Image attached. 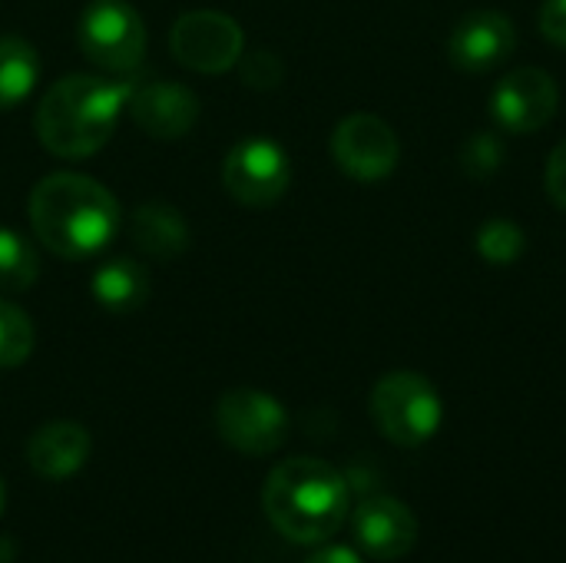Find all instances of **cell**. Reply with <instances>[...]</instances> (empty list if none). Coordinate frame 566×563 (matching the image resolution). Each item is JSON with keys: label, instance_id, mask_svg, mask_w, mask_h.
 Listing matches in <instances>:
<instances>
[{"label": "cell", "instance_id": "9", "mask_svg": "<svg viewBox=\"0 0 566 563\" xmlns=\"http://www.w3.org/2000/svg\"><path fill=\"white\" fill-rule=\"evenodd\" d=\"M172 56L196 73H226L242 60V27L216 10H192L172 23Z\"/></svg>", "mask_w": 566, "mask_h": 563}, {"label": "cell", "instance_id": "21", "mask_svg": "<svg viewBox=\"0 0 566 563\" xmlns=\"http://www.w3.org/2000/svg\"><path fill=\"white\" fill-rule=\"evenodd\" d=\"M504 156H507V149H504V139L497 133H474L464 139L458 159L471 179H488L504 166Z\"/></svg>", "mask_w": 566, "mask_h": 563}, {"label": "cell", "instance_id": "12", "mask_svg": "<svg viewBox=\"0 0 566 563\" xmlns=\"http://www.w3.org/2000/svg\"><path fill=\"white\" fill-rule=\"evenodd\" d=\"M517 50V30L511 17L501 10H474L468 13L448 40V56L464 73H488L511 60Z\"/></svg>", "mask_w": 566, "mask_h": 563}, {"label": "cell", "instance_id": "14", "mask_svg": "<svg viewBox=\"0 0 566 563\" xmlns=\"http://www.w3.org/2000/svg\"><path fill=\"white\" fill-rule=\"evenodd\" d=\"M90 458V431L76 421H50L27 441V461L33 475L46 481H66L83 471Z\"/></svg>", "mask_w": 566, "mask_h": 563}, {"label": "cell", "instance_id": "11", "mask_svg": "<svg viewBox=\"0 0 566 563\" xmlns=\"http://www.w3.org/2000/svg\"><path fill=\"white\" fill-rule=\"evenodd\" d=\"M352 534L371 561L391 563L408 557L418 544V521L408 504L388 494L365 498L352 514Z\"/></svg>", "mask_w": 566, "mask_h": 563}, {"label": "cell", "instance_id": "26", "mask_svg": "<svg viewBox=\"0 0 566 563\" xmlns=\"http://www.w3.org/2000/svg\"><path fill=\"white\" fill-rule=\"evenodd\" d=\"M13 561V541L10 538H0V563Z\"/></svg>", "mask_w": 566, "mask_h": 563}, {"label": "cell", "instance_id": "25", "mask_svg": "<svg viewBox=\"0 0 566 563\" xmlns=\"http://www.w3.org/2000/svg\"><path fill=\"white\" fill-rule=\"evenodd\" d=\"M305 563H365L361 561V554L358 551H352V548H345V544H318L312 554H308V561Z\"/></svg>", "mask_w": 566, "mask_h": 563}, {"label": "cell", "instance_id": "23", "mask_svg": "<svg viewBox=\"0 0 566 563\" xmlns=\"http://www.w3.org/2000/svg\"><path fill=\"white\" fill-rule=\"evenodd\" d=\"M537 27L554 46L566 50V0H544L537 13Z\"/></svg>", "mask_w": 566, "mask_h": 563}, {"label": "cell", "instance_id": "5", "mask_svg": "<svg viewBox=\"0 0 566 563\" xmlns=\"http://www.w3.org/2000/svg\"><path fill=\"white\" fill-rule=\"evenodd\" d=\"M76 43L90 63L126 73L146 53V27L126 0H90L76 20Z\"/></svg>", "mask_w": 566, "mask_h": 563}, {"label": "cell", "instance_id": "27", "mask_svg": "<svg viewBox=\"0 0 566 563\" xmlns=\"http://www.w3.org/2000/svg\"><path fill=\"white\" fill-rule=\"evenodd\" d=\"M3 504H7V488H3V478H0V514H3Z\"/></svg>", "mask_w": 566, "mask_h": 563}, {"label": "cell", "instance_id": "15", "mask_svg": "<svg viewBox=\"0 0 566 563\" xmlns=\"http://www.w3.org/2000/svg\"><path fill=\"white\" fill-rule=\"evenodd\" d=\"M133 242L153 259H176L189 249V226L179 209L146 202L133 212Z\"/></svg>", "mask_w": 566, "mask_h": 563}, {"label": "cell", "instance_id": "7", "mask_svg": "<svg viewBox=\"0 0 566 563\" xmlns=\"http://www.w3.org/2000/svg\"><path fill=\"white\" fill-rule=\"evenodd\" d=\"M222 183L235 202L262 209V206L279 202L289 192L292 163L275 139L249 136L229 149L226 166H222Z\"/></svg>", "mask_w": 566, "mask_h": 563}, {"label": "cell", "instance_id": "17", "mask_svg": "<svg viewBox=\"0 0 566 563\" xmlns=\"http://www.w3.org/2000/svg\"><path fill=\"white\" fill-rule=\"evenodd\" d=\"M40 80V56L23 37H0V113L20 106Z\"/></svg>", "mask_w": 566, "mask_h": 563}, {"label": "cell", "instance_id": "19", "mask_svg": "<svg viewBox=\"0 0 566 563\" xmlns=\"http://www.w3.org/2000/svg\"><path fill=\"white\" fill-rule=\"evenodd\" d=\"M33 352L30 315L0 299V368H17Z\"/></svg>", "mask_w": 566, "mask_h": 563}, {"label": "cell", "instance_id": "18", "mask_svg": "<svg viewBox=\"0 0 566 563\" xmlns=\"http://www.w3.org/2000/svg\"><path fill=\"white\" fill-rule=\"evenodd\" d=\"M36 275L40 259L33 246L20 232L0 226V292H23L36 282Z\"/></svg>", "mask_w": 566, "mask_h": 563}, {"label": "cell", "instance_id": "4", "mask_svg": "<svg viewBox=\"0 0 566 563\" xmlns=\"http://www.w3.org/2000/svg\"><path fill=\"white\" fill-rule=\"evenodd\" d=\"M375 428L398 448L428 445L444 418L438 388L418 372H388L371 388Z\"/></svg>", "mask_w": 566, "mask_h": 563}, {"label": "cell", "instance_id": "3", "mask_svg": "<svg viewBox=\"0 0 566 563\" xmlns=\"http://www.w3.org/2000/svg\"><path fill=\"white\" fill-rule=\"evenodd\" d=\"M133 83L73 73L56 80L33 116L40 143L60 159H83L103 149L126 110Z\"/></svg>", "mask_w": 566, "mask_h": 563}, {"label": "cell", "instance_id": "13", "mask_svg": "<svg viewBox=\"0 0 566 563\" xmlns=\"http://www.w3.org/2000/svg\"><path fill=\"white\" fill-rule=\"evenodd\" d=\"M126 106H129L136 126L143 133H149L153 139H179L199 119L196 93L172 80H153V83L133 86Z\"/></svg>", "mask_w": 566, "mask_h": 563}, {"label": "cell", "instance_id": "8", "mask_svg": "<svg viewBox=\"0 0 566 563\" xmlns=\"http://www.w3.org/2000/svg\"><path fill=\"white\" fill-rule=\"evenodd\" d=\"M332 156L345 176L358 183H378L395 173L401 143L391 123H385L381 116L352 113L332 133Z\"/></svg>", "mask_w": 566, "mask_h": 563}, {"label": "cell", "instance_id": "20", "mask_svg": "<svg viewBox=\"0 0 566 563\" xmlns=\"http://www.w3.org/2000/svg\"><path fill=\"white\" fill-rule=\"evenodd\" d=\"M524 229L511 219H491L478 232V252L491 265H511L524 256Z\"/></svg>", "mask_w": 566, "mask_h": 563}, {"label": "cell", "instance_id": "24", "mask_svg": "<svg viewBox=\"0 0 566 563\" xmlns=\"http://www.w3.org/2000/svg\"><path fill=\"white\" fill-rule=\"evenodd\" d=\"M547 196L554 199L557 209L566 212V139L554 146L551 159H547Z\"/></svg>", "mask_w": 566, "mask_h": 563}, {"label": "cell", "instance_id": "10", "mask_svg": "<svg viewBox=\"0 0 566 563\" xmlns=\"http://www.w3.org/2000/svg\"><path fill=\"white\" fill-rule=\"evenodd\" d=\"M557 106H560L557 80L537 66H521L507 73L491 93V113L497 126L517 136L544 129L554 119Z\"/></svg>", "mask_w": 566, "mask_h": 563}, {"label": "cell", "instance_id": "6", "mask_svg": "<svg viewBox=\"0 0 566 563\" xmlns=\"http://www.w3.org/2000/svg\"><path fill=\"white\" fill-rule=\"evenodd\" d=\"M216 428L222 441L249 458L272 455L289 438V411L279 398L255 392V388H235L226 392L216 405Z\"/></svg>", "mask_w": 566, "mask_h": 563}, {"label": "cell", "instance_id": "2", "mask_svg": "<svg viewBox=\"0 0 566 563\" xmlns=\"http://www.w3.org/2000/svg\"><path fill=\"white\" fill-rule=\"evenodd\" d=\"M269 524L292 544L332 541L352 514V488L338 468L318 458H289L262 488Z\"/></svg>", "mask_w": 566, "mask_h": 563}, {"label": "cell", "instance_id": "16", "mask_svg": "<svg viewBox=\"0 0 566 563\" xmlns=\"http://www.w3.org/2000/svg\"><path fill=\"white\" fill-rule=\"evenodd\" d=\"M90 292L99 309L113 315H126L149 299V272L133 259H113L93 272Z\"/></svg>", "mask_w": 566, "mask_h": 563}, {"label": "cell", "instance_id": "1", "mask_svg": "<svg viewBox=\"0 0 566 563\" xmlns=\"http://www.w3.org/2000/svg\"><path fill=\"white\" fill-rule=\"evenodd\" d=\"M30 226L60 259H90L119 232L116 196L90 176L53 173L30 192Z\"/></svg>", "mask_w": 566, "mask_h": 563}, {"label": "cell", "instance_id": "22", "mask_svg": "<svg viewBox=\"0 0 566 563\" xmlns=\"http://www.w3.org/2000/svg\"><path fill=\"white\" fill-rule=\"evenodd\" d=\"M242 76L249 86H275L282 80V63L275 53H252L245 63H242Z\"/></svg>", "mask_w": 566, "mask_h": 563}]
</instances>
